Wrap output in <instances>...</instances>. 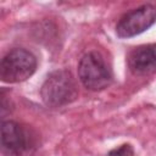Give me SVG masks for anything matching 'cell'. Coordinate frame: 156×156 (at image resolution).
<instances>
[{
  "instance_id": "obj_1",
  "label": "cell",
  "mask_w": 156,
  "mask_h": 156,
  "mask_svg": "<svg viewBox=\"0 0 156 156\" xmlns=\"http://www.w3.org/2000/svg\"><path fill=\"white\" fill-rule=\"evenodd\" d=\"M40 95L46 106L60 107L76 100L78 88L71 72L60 69L48 76L41 85Z\"/></svg>"
},
{
  "instance_id": "obj_4",
  "label": "cell",
  "mask_w": 156,
  "mask_h": 156,
  "mask_svg": "<svg viewBox=\"0 0 156 156\" xmlns=\"http://www.w3.org/2000/svg\"><path fill=\"white\" fill-rule=\"evenodd\" d=\"M34 147V138L26 127L13 121L2 122L1 149L6 156H29Z\"/></svg>"
},
{
  "instance_id": "obj_7",
  "label": "cell",
  "mask_w": 156,
  "mask_h": 156,
  "mask_svg": "<svg viewBox=\"0 0 156 156\" xmlns=\"http://www.w3.org/2000/svg\"><path fill=\"white\" fill-rule=\"evenodd\" d=\"M108 156H134V150L132 145L123 144L108 152Z\"/></svg>"
},
{
  "instance_id": "obj_6",
  "label": "cell",
  "mask_w": 156,
  "mask_h": 156,
  "mask_svg": "<svg viewBox=\"0 0 156 156\" xmlns=\"http://www.w3.org/2000/svg\"><path fill=\"white\" fill-rule=\"evenodd\" d=\"M130 72L135 76H147L156 72V44L133 49L127 58Z\"/></svg>"
},
{
  "instance_id": "obj_5",
  "label": "cell",
  "mask_w": 156,
  "mask_h": 156,
  "mask_svg": "<svg viewBox=\"0 0 156 156\" xmlns=\"http://www.w3.org/2000/svg\"><path fill=\"white\" fill-rule=\"evenodd\" d=\"M156 22V9L152 5H143L126 13L116 26L119 38L135 37L149 29Z\"/></svg>"
},
{
  "instance_id": "obj_2",
  "label": "cell",
  "mask_w": 156,
  "mask_h": 156,
  "mask_svg": "<svg viewBox=\"0 0 156 156\" xmlns=\"http://www.w3.org/2000/svg\"><path fill=\"white\" fill-rule=\"evenodd\" d=\"M78 77L82 84L93 91L107 88L112 82V72L101 54L91 51L85 54L78 65Z\"/></svg>"
},
{
  "instance_id": "obj_3",
  "label": "cell",
  "mask_w": 156,
  "mask_h": 156,
  "mask_svg": "<svg viewBox=\"0 0 156 156\" xmlns=\"http://www.w3.org/2000/svg\"><path fill=\"white\" fill-rule=\"evenodd\" d=\"M37 69L35 56L26 49H13L0 63V78L5 83H20L28 79Z\"/></svg>"
}]
</instances>
